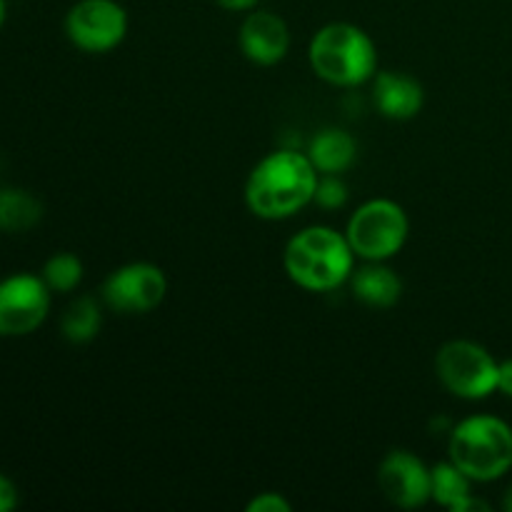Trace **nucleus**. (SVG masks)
<instances>
[{
	"mask_svg": "<svg viewBox=\"0 0 512 512\" xmlns=\"http://www.w3.org/2000/svg\"><path fill=\"white\" fill-rule=\"evenodd\" d=\"M320 173L308 153L273 150L248 175L245 205L255 218L285 220L315 200Z\"/></svg>",
	"mask_w": 512,
	"mask_h": 512,
	"instance_id": "1",
	"label": "nucleus"
},
{
	"mask_svg": "<svg viewBox=\"0 0 512 512\" xmlns=\"http://www.w3.org/2000/svg\"><path fill=\"white\" fill-rule=\"evenodd\" d=\"M283 268L298 288L328 293L348 283L355 270V253L345 233L328 225H310L288 240Z\"/></svg>",
	"mask_w": 512,
	"mask_h": 512,
	"instance_id": "2",
	"label": "nucleus"
},
{
	"mask_svg": "<svg viewBox=\"0 0 512 512\" xmlns=\"http://www.w3.org/2000/svg\"><path fill=\"white\" fill-rule=\"evenodd\" d=\"M308 60L313 73L335 88H355L378 73L375 40L360 25L335 20L310 38Z\"/></svg>",
	"mask_w": 512,
	"mask_h": 512,
	"instance_id": "3",
	"label": "nucleus"
},
{
	"mask_svg": "<svg viewBox=\"0 0 512 512\" xmlns=\"http://www.w3.org/2000/svg\"><path fill=\"white\" fill-rule=\"evenodd\" d=\"M448 455L473 483H493L512 468V428L493 415H473L450 430Z\"/></svg>",
	"mask_w": 512,
	"mask_h": 512,
	"instance_id": "4",
	"label": "nucleus"
},
{
	"mask_svg": "<svg viewBox=\"0 0 512 512\" xmlns=\"http://www.w3.org/2000/svg\"><path fill=\"white\" fill-rule=\"evenodd\" d=\"M410 235L408 213L390 198H373L360 205L348 220L345 238L355 258L365 263H385L405 248Z\"/></svg>",
	"mask_w": 512,
	"mask_h": 512,
	"instance_id": "5",
	"label": "nucleus"
},
{
	"mask_svg": "<svg viewBox=\"0 0 512 512\" xmlns=\"http://www.w3.org/2000/svg\"><path fill=\"white\" fill-rule=\"evenodd\" d=\"M498 360L473 340H450L435 355V373L445 390L463 400H483L498 390Z\"/></svg>",
	"mask_w": 512,
	"mask_h": 512,
	"instance_id": "6",
	"label": "nucleus"
},
{
	"mask_svg": "<svg viewBox=\"0 0 512 512\" xmlns=\"http://www.w3.org/2000/svg\"><path fill=\"white\" fill-rule=\"evenodd\" d=\"M53 290L40 275L13 273L0 280V338H25L48 320Z\"/></svg>",
	"mask_w": 512,
	"mask_h": 512,
	"instance_id": "7",
	"label": "nucleus"
},
{
	"mask_svg": "<svg viewBox=\"0 0 512 512\" xmlns=\"http://www.w3.org/2000/svg\"><path fill=\"white\" fill-rule=\"evenodd\" d=\"M65 35L83 53H108L128 35V13L118 0H78L65 15Z\"/></svg>",
	"mask_w": 512,
	"mask_h": 512,
	"instance_id": "8",
	"label": "nucleus"
},
{
	"mask_svg": "<svg viewBox=\"0 0 512 512\" xmlns=\"http://www.w3.org/2000/svg\"><path fill=\"white\" fill-rule=\"evenodd\" d=\"M168 295V278L153 263H128L115 268L100 288L105 308L123 315H145Z\"/></svg>",
	"mask_w": 512,
	"mask_h": 512,
	"instance_id": "9",
	"label": "nucleus"
},
{
	"mask_svg": "<svg viewBox=\"0 0 512 512\" xmlns=\"http://www.w3.org/2000/svg\"><path fill=\"white\" fill-rule=\"evenodd\" d=\"M378 488L390 505L403 510L423 508L433 500L430 468L410 450H390L378 468Z\"/></svg>",
	"mask_w": 512,
	"mask_h": 512,
	"instance_id": "10",
	"label": "nucleus"
},
{
	"mask_svg": "<svg viewBox=\"0 0 512 512\" xmlns=\"http://www.w3.org/2000/svg\"><path fill=\"white\" fill-rule=\"evenodd\" d=\"M238 45L255 65H278L290 50V28L273 10H248L240 23Z\"/></svg>",
	"mask_w": 512,
	"mask_h": 512,
	"instance_id": "11",
	"label": "nucleus"
},
{
	"mask_svg": "<svg viewBox=\"0 0 512 512\" xmlns=\"http://www.w3.org/2000/svg\"><path fill=\"white\" fill-rule=\"evenodd\" d=\"M373 100L388 120H410L423 110L425 90L418 78L398 70H378L373 78Z\"/></svg>",
	"mask_w": 512,
	"mask_h": 512,
	"instance_id": "12",
	"label": "nucleus"
},
{
	"mask_svg": "<svg viewBox=\"0 0 512 512\" xmlns=\"http://www.w3.org/2000/svg\"><path fill=\"white\" fill-rule=\"evenodd\" d=\"M350 288L355 300L368 308H393L403 295V280L385 263H365L363 268L353 270Z\"/></svg>",
	"mask_w": 512,
	"mask_h": 512,
	"instance_id": "13",
	"label": "nucleus"
},
{
	"mask_svg": "<svg viewBox=\"0 0 512 512\" xmlns=\"http://www.w3.org/2000/svg\"><path fill=\"white\" fill-rule=\"evenodd\" d=\"M308 158L320 175H340L358 160V143L343 128H323L308 145Z\"/></svg>",
	"mask_w": 512,
	"mask_h": 512,
	"instance_id": "14",
	"label": "nucleus"
},
{
	"mask_svg": "<svg viewBox=\"0 0 512 512\" xmlns=\"http://www.w3.org/2000/svg\"><path fill=\"white\" fill-rule=\"evenodd\" d=\"M43 218V203L25 188H0V230L25 233Z\"/></svg>",
	"mask_w": 512,
	"mask_h": 512,
	"instance_id": "15",
	"label": "nucleus"
},
{
	"mask_svg": "<svg viewBox=\"0 0 512 512\" xmlns=\"http://www.w3.org/2000/svg\"><path fill=\"white\" fill-rule=\"evenodd\" d=\"M100 325H103V310L100 303L90 295H80L73 303L65 308L63 318H60V333L68 343L85 345L90 340L98 338Z\"/></svg>",
	"mask_w": 512,
	"mask_h": 512,
	"instance_id": "16",
	"label": "nucleus"
},
{
	"mask_svg": "<svg viewBox=\"0 0 512 512\" xmlns=\"http://www.w3.org/2000/svg\"><path fill=\"white\" fill-rule=\"evenodd\" d=\"M430 483H433L435 503L450 512H460L465 500L473 495V480L453 460H445V463L430 468Z\"/></svg>",
	"mask_w": 512,
	"mask_h": 512,
	"instance_id": "17",
	"label": "nucleus"
},
{
	"mask_svg": "<svg viewBox=\"0 0 512 512\" xmlns=\"http://www.w3.org/2000/svg\"><path fill=\"white\" fill-rule=\"evenodd\" d=\"M40 278L53 293H73L83 280V263L73 253H55L45 260Z\"/></svg>",
	"mask_w": 512,
	"mask_h": 512,
	"instance_id": "18",
	"label": "nucleus"
},
{
	"mask_svg": "<svg viewBox=\"0 0 512 512\" xmlns=\"http://www.w3.org/2000/svg\"><path fill=\"white\" fill-rule=\"evenodd\" d=\"M348 198H350L348 185L343 183L340 175H320L313 203H318L320 208L325 210H338L348 203Z\"/></svg>",
	"mask_w": 512,
	"mask_h": 512,
	"instance_id": "19",
	"label": "nucleus"
},
{
	"mask_svg": "<svg viewBox=\"0 0 512 512\" xmlns=\"http://www.w3.org/2000/svg\"><path fill=\"white\" fill-rule=\"evenodd\" d=\"M293 505L280 493H260L248 503V512H290Z\"/></svg>",
	"mask_w": 512,
	"mask_h": 512,
	"instance_id": "20",
	"label": "nucleus"
},
{
	"mask_svg": "<svg viewBox=\"0 0 512 512\" xmlns=\"http://www.w3.org/2000/svg\"><path fill=\"white\" fill-rule=\"evenodd\" d=\"M18 503H20L18 488H15V483L8 478V475L0 473V512L15 510L18 508Z\"/></svg>",
	"mask_w": 512,
	"mask_h": 512,
	"instance_id": "21",
	"label": "nucleus"
},
{
	"mask_svg": "<svg viewBox=\"0 0 512 512\" xmlns=\"http://www.w3.org/2000/svg\"><path fill=\"white\" fill-rule=\"evenodd\" d=\"M498 390L512 398V358L503 360V363L498 365Z\"/></svg>",
	"mask_w": 512,
	"mask_h": 512,
	"instance_id": "22",
	"label": "nucleus"
},
{
	"mask_svg": "<svg viewBox=\"0 0 512 512\" xmlns=\"http://www.w3.org/2000/svg\"><path fill=\"white\" fill-rule=\"evenodd\" d=\"M223 10H230V13H248V10L258 8L260 0H215Z\"/></svg>",
	"mask_w": 512,
	"mask_h": 512,
	"instance_id": "23",
	"label": "nucleus"
},
{
	"mask_svg": "<svg viewBox=\"0 0 512 512\" xmlns=\"http://www.w3.org/2000/svg\"><path fill=\"white\" fill-rule=\"evenodd\" d=\"M5 18H8V0H0V28L5 25Z\"/></svg>",
	"mask_w": 512,
	"mask_h": 512,
	"instance_id": "24",
	"label": "nucleus"
},
{
	"mask_svg": "<svg viewBox=\"0 0 512 512\" xmlns=\"http://www.w3.org/2000/svg\"><path fill=\"white\" fill-rule=\"evenodd\" d=\"M503 508L508 510V512H512V485H510V490L508 493H505V500H503Z\"/></svg>",
	"mask_w": 512,
	"mask_h": 512,
	"instance_id": "25",
	"label": "nucleus"
}]
</instances>
